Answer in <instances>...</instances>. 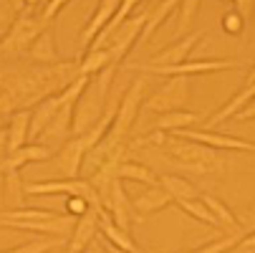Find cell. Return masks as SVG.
I'll use <instances>...</instances> for the list:
<instances>
[{
  "instance_id": "6da1fadb",
  "label": "cell",
  "mask_w": 255,
  "mask_h": 253,
  "mask_svg": "<svg viewBox=\"0 0 255 253\" xmlns=\"http://www.w3.org/2000/svg\"><path fill=\"white\" fill-rule=\"evenodd\" d=\"M162 150H164V160H169L177 170H190L197 175H210V172L220 175L225 170V160L220 157V152L174 134H167Z\"/></svg>"
},
{
  "instance_id": "7a4b0ae2",
  "label": "cell",
  "mask_w": 255,
  "mask_h": 253,
  "mask_svg": "<svg viewBox=\"0 0 255 253\" xmlns=\"http://www.w3.org/2000/svg\"><path fill=\"white\" fill-rule=\"evenodd\" d=\"M144 99H147V79L144 76H136L129 89L124 91L119 106H117V117H114V124L109 129V134L104 137L109 142V147H122V144H129V134L134 129V122L139 117V109Z\"/></svg>"
},
{
  "instance_id": "3957f363",
  "label": "cell",
  "mask_w": 255,
  "mask_h": 253,
  "mask_svg": "<svg viewBox=\"0 0 255 253\" xmlns=\"http://www.w3.org/2000/svg\"><path fill=\"white\" fill-rule=\"evenodd\" d=\"M35 8H38L35 3H23V10L15 15V20L10 23L3 43H0V51L3 53H23V51H28L33 46V41L38 38L46 28H51V25L41 23V10H35Z\"/></svg>"
},
{
  "instance_id": "277c9868",
  "label": "cell",
  "mask_w": 255,
  "mask_h": 253,
  "mask_svg": "<svg viewBox=\"0 0 255 253\" xmlns=\"http://www.w3.org/2000/svg\"><path fill=\"white\" fill-rule=\"evenodd\" d=\"M25 195L35 198V195H81L91 203L94 210H104L101 208V198L96 195V190L91 188L89 180L84 177H74V180H38V183H25Z\"/></svg>"
},
{
  "instance_id": "5b68a950",
  "label": "cell",
  "mask_w": 255,
  "mask_h": 253,
  "mask_svg": "<svg viewBox=\"0 0 255 253\" xmlns=\"http://www.w3.org/2000/svg\"><path fill=\"white\" fill-rule=\"evenodd\" d=\"M187 96H190L187 76H172L162 89H157L152 96L144 99V106H147L149 112H157V114H169V112L185 109Z\"/></svg>"
},
{
  "instance_id": "8992f818",
  "label": "cell",
  "mask_w": 255,
  "mask_h": 253,
  "mask_svg": "<svg viewBox=\"0 0 255 253\" xmlns=\"http://www.w3.org/2000/svg\"><path fill=\"white\" fill-rule=\"evenodd\" d=\"M144 20H147V15H141V13L131 15L129 20H124V23H122V28L112 35V38H109V41L104 43V48H101V51H109V63H112V66H117V68H119V63L127 58V53L139 43V35H141Z\"/></svg>"
},
{
  "instance_id": "52a82bcc",
  "label": "cell",
  "mask_w": 255,
  "mask_h": 253,
  "mask_svg": "<svg viewBox=\"0 0 255 253\" xmlns=\"http://www.w3.org/2000/svg\"><path fill=\"white\" fill-rule=\"evenodd\" d=\"M174 137H182V139L205 144V147H210V150H215V152H223V150L255 152V142L240 139V137H233V134H223V132H215V129H182V132H174Z\"/></svg>"
},
{
  "instance_id": "ba28073f",
  "label": "cell",
  "mask_w": 255,
  "mask_h": 253,
  "mask_svg": "<svg viewBox=\"0 0 255 253\" xmlns=\"http://www.w3.org/2000/svg\"><path fill=\"white\" fill-rule=\"evenodd\" d=\"M238 61H230V58H210V61H185L179 66H149V63H141L136 68L141 71H152V74H159V76H197V74H217V71H225V68H235Z\"/></svg>"
},
{
  "instance_id": "9c48e42d",
  "label": "cell",
  "mask_w": 255,
  "mask_h": 253,
  "mask_svg": "<svg viewBox=\"0 0 255 253\" xmlns=\"http://www.w3.org/2000/svg\"><path fill=\"white\" fill-rule=\"evenodd\" d=\"M202 38H205L202 30H192L190 35H185V38H177L169 48L159 51V53L149 61V66H179V63L190 61L192 51L197 48V43H200Z\"/></svg>"
},
{
  "instance_id": "30bf717a",
  "label": "cell",
  "mask_w": 255,
  "mask_h": 253,
  "mask_svg": "<svg viewBox=\"0 0 255 253\" xmlns=\"http://www.w3.org/2000/svg\"><path fill=\"white\" fill-rule=\"evenodd\" d=\"M84 157H86L84 139H81V137H71L66 144H61V150H58V155H56V170H58L66 180L81 177Z\"/></svg>"
},
{
  "instance_id": "8fae6325",
  "label": "cell",
  "mask_w": 255,
  "mask_h": 253,
  "mask_svg": "<svg viewBox=\"0 0 255 253\" xmlns=\"http://www.w3.org/2000/svg\"><path fill=\"white\" fill-rule=\"evenodd\" d=\"M131 203H129V198H127V193H124V185H122V180L117 177L114 183H112V188H109V200H106V205H104V210L112 215V221L119 226V228H124V231H129V226H131V221H139L136 215H131Z\"/></svg>"
},
{
  "instance_id": "7c38bea8",
  "label": "cell",
  "mask_w": 255,
  "mask_h": 253,
  "mask_svg": "<svg viewBox=\"0 0 255 253\" xmlns=\"http://www.w3.org/2000/svg\"><path fill=\"white\" fill-rule=\"evenodd\" d=\"M61 106V99L58 96H46L43 101H38L30 109V127H28V144H35L41 142L43 132L48 129V124L53 122L56 112Z\"/></svg>"
},
{
  "instance_id": "4fadbf2b",
  "label": "cell",
  "mask_w": 255,
  "mask_h": 253,
  "mask_svg": "<svg viewBox=\"0 0 255 253\" xmlns=\"http://www.w3.org/2000/svg\"><path fill=\"white\" fill-rule=\"evenodd\" d=\"M99 213L101 210H94L91 208L89 213H84L81 218L76 221L74 231H71V241L66 246V253H84L86 246L99 236Z\"/></svg>"
},
{
  "instance_id": "5bb4252c",
  "label": "cell",
  "mask_w": 255,
  "mask_h": 253,
  "mask_svg": "<svg viewBox=\"0 0 255 253\" xmlns=\"http://www.w3.org/2000/svg\"><path fill=\"white\" fill-rule=\"evenodd\" d=\"M253 99H255V84H248V86L243 84V89L235 91L233 99H228V101L220 106V109H217V112L207 119V127H205V129H215V127H220V124L228 122V119H235Z\"/></svg>"
},
{
  "instance_id": "9a60e30c",
  "label": "cell",
  "mask_w": 255,
  "mask_h": 253,
  "mask_svg": "<svg viewBox=\"0 0 255 253\" xmlns=\"http://www.w3.org/2000/svg\"><path fill=\"white\" fill-rule=\"evenodd\" d=\"M117 8H119L117 0H101V3L96 5V10H94V15H91L89 25L81 30V48H84V53H86V51L91 48V43L99 38V33L106 28V23L114 18Z\"/></svg>"
},
{
  "instance_id": "2e32d148",
  "label": "cell",
  "mask_w": 255,
  "mask_h": 253,
  "mask_svg": "<svg viewBox=\"0 0 255 253\" xmlns=\"http://www.w3.org/2000/svg\"><path fill=\"white\" fill-rule=\"evenodd\" d=\"M53 152H51V147H46V144H41V142H35V144H25V147H20V150H13L3 162H0V175L3 172H10V170H18L20 172V167L23 165H30V162H43V160H48Z\"/></svg>"
},
{
  "instance_id": "e0dca14e",
  "label": "cell",
  "mask_w": 255,
  "mask_h": 253,
  "mask_svg": "<svg viewBox=\"0 0 255 253\" xmlns=\"http://www.w3.org/2000/svg\"><path fill=\"white\" fill-rule=\"evenodd\" d=\"M99 236H104L109 243H114L117 248H122V251H127V253H141V248L134 243L131 233L124 231V228H119L106 210L99 213Z\"/></svg>"
},
{
  "instance_id": "ac0fdd59",
  "label": "cell",
  "mask_w": 255,
  "mask_h": 253,
  "mask_svg": "<svg viewBox=\"0 0 255 253\" xmlns=\"http://www.w3.org/2000/svg\"><path fill=\"white\" fill-rule=\"evenodd\" d=\"M169 203H172L169 193H167L162 185H152L149 190H144L131 205H134V210L139 213V218H144V215H152V213L164 210Z\"/></svg>"
},
{
  "instance_id": "d6986e66",
  "label": "cell",
  "mask_w": 255,
  "mask_h": 253,
  "mask_svg": "<svg viewBox=\"0 0 255 253\" xmlns=\"http://www.w3.org/2000/svg\"><path fill=\"white\" fill-rule=\"evenodd\" d=\"M28 56L33 61H38L43 66H53L58 63V51H56V35H53V28H46L38 38L33 41V46L28 48Z\"/></svg>"
},
{
  "instance_id": "ffe728a7",
  "label": "cell",
  "mask_w": 255,
  "mask_h": 253,
  "mask_svg": "<svg viewBox=\"0 0 255 253\" xmlns=\"http://www.w3.org/2000/svg\"><path fill=\"white\" fill-rule=\"evenodd\" d=\"M177 8H179L177 0H162V3L147 15V20H144V28H141V35H139V43H147L152 35L164 25V20H167L169 15L177 13Z\"/></svg>"
},
{
  "instance_id": "44dd1931",
  "label": "cell",
  "mask_w": 255,
  "mask_h": 253,
  "mask_svg": "<svg viewBox=\"0 0 255 253\" xmlns=\"http://www.w3.org/2000/svg\"><path fill=\"white\" fill-rule=\"evenodd\" d=\"M3 203L8 210H20L25 203V183L18 170L3 172Z\"/></svg>"
},
{
  "instance_id": "7402d4cb",
  "label": "cell",
  "mask_w": 255,
  "mask_h": 253,
  "mask_svg": "<svg viewBox=\"0 0 255 253\" xmlns=\"http://www.w3.org/2000/svg\"><path fill=\"white\" fill-rule=\"evenodd\" d=\"M200 122V114L197 112H187V109H179V112H169V114H159L154 129L164 132V134H174V132H182V129H190L192 124Z\"/></svg>"
},
{
  "instance_id": "603a6c76",
  "label": "cell",
  "mask_w": 255,
  "mask_h": 253,
  "mask_svg": "<svg viewBox=\"0 0 255 253\" xmlns=\"http://www.w3.org/2000/svg\"><path fill=\"white\" fill-rule=\"evenodd\" d=\"M202 203L210 208V213L217 218V223H220V228H225V231H233V233H248L243 226H240V221H238V215L220 200V198H215V195H205L202 198Z\"/></svg>"
},
{
  "instance_id": "cb8c5ba5",
  "label": "cell",
  "mask_w": 255,
  "mask_h": 253,
  "mask_svg": "<svg viewBox=\"0 0 255 253\" xmlns=\"http://www.w3.org/2000/svg\"><path fill=\"white\" fill-rule=\"evenodd\" d=\"M159 185L169 193L172 203H182V200H197V188L190 183V180L179 177V175H162L159 177Z\"/></svg>"
},
{
  "instance_id": "d4e9b609",
  "label": "cell",
  "mask_w": 255,
  "mask_h": 253,
  "mask_svg": "<svg viewBox=\"0 0 255 253\" xmlns=\"http://www.w3.org/2000/svg\"><path fill=\"white\" fill-rule=\"evenodd\" d=\"M28 127H30V109H18L8 119V137H10V152L28 144Z\"/></svg>"
},
{
  "instance_id": "484cf974",
  "label": "cell",
  "mask_w": 255,
  "mask_h": 253,
  "mask_svg": "<svg viewBox=\"0 0 255 253\" xmlns=\"http://www.w3.org/2000/svg\"><path fill=\"white\" fill-rule=\"evenodd\" d=\"M117 177L122 180H131V183H147V185H157L159 177L144 165V162H136V160H124L119 167H117Z\"/></svg>"
},
{
  "instance_id": "4316f807",
  "label": "cell",
  "mask_w": 255,
  "mask_h": 253,
  "mask_svg": "<svg viewBox=\"0 0 255 253\" xmlns=\"http://www.w3.org/2000/svg\"><path fill=\"white\" fill-rule=\"evenodd\" d=\"M106 66H109V51H86L84 58L79 61V74L94 79Z\"/></svg>"
},
{
  "instance_id": "83f0119b",
  "label": "cell",
  "mask_w": 255,
  "mask_h": 253,
  "mask_svg": "<svg viewBox=\"0 0 255 253\" xmlns=\"http://www.w3.org/2000/svg\"><path fill=\"white\" fill-rule=\"evenodd\" d=\"M182 210H185L190 218H195V221H200V223H205V226H210V228H220V223H217V218L210 213V208L202 203V198H197V200H182V203H177Z\"/></svg>"
},
{
  "instance_id": "f1b7e54d",
  "label": "cell",
  "mask_w": 255,
  "mask_h": 253,
  "mask_svg": "<svg viewBox=\"0 0 255 253\" xmlns=\"http://www.w3.org/2000/svg\"><path fill=\"white\" fill-rule=\"evenodd\" d=\"M179 8H182V10H177V13H179L177 38H185V35H190V33H192V30H190V23H192V18L197 15L200 3H197V0H185V3H179Z\"/></svg>"
},
{
  "instance_id": "f546056e",
  "label": "cell",
  "mask_w": 255,
  "mask_h": 253,
  "mask_svg": "<svg viewBox=\"0 0 255 253\" xmlns=\"http://www.w3.org/2000/svg\"><path fill=\"white\" fill-rule=\"evenodd\" d=\"M61 246H63V238H48V241H30V243L15 246L5 253H48V251H56Z\"/></svg>"
},
{
  "instance_id": "4dcf8cb0",
  "label": "cell",
  "mask_w": 255,
  "mask_h": 253,
  "mask_svg": "<svg viewBox=\"0 0 255 253\" xmlns=\"http://www.w3.org/2000/svg\"><path fill=\"white\" fill-rule=\"evenodd\" d=\"M243 236H245V233H233V236H225V238H217V241H212V243H207V246H202V248H197V251H190V253H225V251H230Z\"/></svg>"
},
{
  "instance_id": "1f68e13d",
  "label": "cell",
  "mask_w": 255,
  "mask_h": 253,
  "mask_svg": "<svg viewBox=\"0 0 255 253\" xmlns=\"http://www.w3.org/2000/svg\"><path fill=\"white\" fill-rule=\"evenodd\" d=\"M220 25H223V30L228 33V35H235V38H240V35L245 33V20L238 15V10L233 8V10H228L225 15H223V20H220Z\"/></svg>"
},
{
  "instance_id": "d6a6232c",
  "label": "cell",
  "mask_w": 255,
  "mask_h": 253,
  "mask_svg": "<svg viewBox=\"0 0 255 253\" xmlns=\"http://www.w3.org/2000/svg\"><path fill=\"white\" fill-rule=\"evenodd\" d=\"M91 210V203L86 200V198H81V195H68L66 198V213L71 215V218H81L84 213H89Z\"/></svg>"
},
{
  "instance_id": "836d02e7",
  "label": "cell",
  "mask_w": 255,
  "mask_h": 253,
  "mask_svg": "<svg viewBox=\"0 0 255 253\" xmlns=\"http://www.w3.org/2000/svg\"><path fill=\"white\" fill-rule=\"evenodd\" d=\"M61 8H66L63 0H53V3H43L41 5V23L43 25H51V20L61 13Z\"/></svg>"
},
{
  "instance_id": "e575fe53",
  "label": "cell",
  "mask_w": 255,
  "mask_h": 253,
  "mask_svg": "<svg viewBox=\"0 0 255 253\" xmlns=\"http://www.w3.org/2000/svg\"><path fill=\"white\" fill-rule=\"evenodd\" d=\"M10 155V137H8V124L0 127V162Z\"/></svg>"
},
{
  "instance_id": "d590c367",
  "label": "cell",
  "mask_w": 255,
  "mask_h": 253,
  "mask_svg": "<svg viewBox=\"0 0 255 253\" xmlns=\"http://www.w3.org/2000/svg\"><path fill=\"white\" fill-rule=\"evenodd\" d=\"M235 10H238V15L248 23L250 20V15H253V8H255V3H253V0H238V3L233 5Z\"/></svg>"
},
{
  "instance_id": "8d00e7d4",
  "label": "cell",
  "mask_w": 255,
  "mask_h": 253,
  "mask_svg": "<svg viewBox=\"0 0 255 253\" xmlns=\"http://www.w3.org/2000/svg\"><path fill=\"white\" fill-rule=\"evenodd\" d=\"M235 119H238V122H250V119H255V99H253V101L245 106V109H243Z\"/></svg>"
},
{
  "instance_id": "74e56055",
  "label": "cell",
  "mask_w": 255,
  "mask_h": 253,
  "mask_svg": "<svg viewBox=\"0 0 255 253\" xmlns=\"http://www.w3.org/2000/svg\"><path fill=\"white\" fill-rule=\"evenodd\" d=\"M84 253H106V248L101 246V241H96V238H94V241L86 246V251H84Z\"/></svg>"
},
{
  "instance_id": "f35d334b",
  "label": "cell",
  "mask_w": 255,
  "mask_h": 253,
  "mask_svg": "<svg viewBox=\"0 0 255 253\" xmlns=\"http://www.w3.org/2000/svg\"><path fill=\"white\" fill-rule=\"evenodd\" d=\"M248 84H255V66L248 71V76H245V86H248Z\"/></svg>"
},
{
  "instance_id": "ab89813d",
  "label": "cell",
  "mask_w": 255,
  "mask_h": 253,
  "mask_svg": "<svg viewBox=\"0 0 255 253\" xmlns=\"http://www.w3.org/2000/svg\"><path fill=\"white\" fill-rule=\"evenodd\" d=\"M250 231H255V221H253V223H250ZM250 231H248V233H250Z\"/></svg>"
},
{
  "instance_id": "60d3db41",
  "label": "cell",
  "mask_w": 255,
  "mask_h": 253,
  "mask_svg": "<svg viewBox=\"0 0 255 253\" xmlns=\"http://www.w3.org/2000/svg\"><path fill=\"white\" fill-rule=\"evenodd\" d=\"M48 253H58V248H56V251H48Z\"/></svg>"
},
{
  "instance_id": "b9f144b4",
  "label": "cell",
  "mask_w": 255,
  "mask_h": 253,
  "mask_svg": "<svg viewBox=\"0 0 255 253\" xmlns=\"http://www.w3.org/2000/svg\"><path fill=\"white\" fill-rule=\"evenodd\" d=\"M0 127H3V124H0Z\"/></svg>"
}]
</instances>
